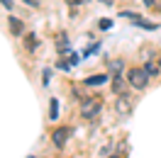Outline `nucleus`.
I'll return each instance as SVG.
<instances>
[{
	"label": "nucleus",
	"mask_w": 161,
	"mask_h": 158,
	"mask_svg": "<svg viewBox=\"0 0 161 158\" xmlns=\"http://www.w3.org/2000/svg\"><path fill=\"white\" fill-rule=\"evenodd\" d=\"M69 134H71V129H69V127H59L56 131H54V144L61 148L66 141H69Z\"/></svg>",
	"instance_id": "423d86ee"
},
{
	"label": "nucleus",
	"mask_w": 161,
	"mask_h": 158,
	"mask_svg": "<svg viewBox=\"0 0 161 158\" xmlns=\"http://www.w3.org/2000/svg\"><path fill=\"white\" fill-rule=\"evenodd\" d=\"M132 24H137V27H144V29H156V27H159V24H154V22H147L144 20V17H137V20H132Z\"/></svg>",
	"instance_id": "1a4fd4ad"
},
{
	"label": "nucleus",
	"mask_w": 161,
	"mask_h": 158,
	"mask_svg": "<svg viewBox=\"0 0 161 158\" xmlns=\"http://www.w3.org/2000/svg\"><path fill=\"white\" fill-rule=\"evenodd\" d=\"M144 68H147V73H149L151 78H156V76H159V68H161V66H159V63H151V61H149V63H144Z\"/></svg>",
	"instance_id": "f8f14e48"
},
{
	"label": "nucleus",
	"mask_w": 161,
	"mask_h": 158,
	"mask_svg": "<svg viewBox=\"0 0 161 158\" xmlns=\"http://www.w3.org/2000/svg\"><path fill=\"white\" fill-rule=\"evenodd\" d=\"M112 78H115V80H112V90H115V92L120 95L122 90H125V83H122V78H120V76H112Z\"/></svg>",
	"instance_id": "ddd939ff"
},
{
	"label": "nucleus",
	"mask_w": 161,
	"mask_h": 158,
	"mask_svg": "<svg viewBox=\"0 0 161 158\" xmlns=\"http://www.w3.org/2000/svg\"><path fill=\"white\" fill-rule=\"evenodd\" d=\"M98 27H100V29H110V27H112V20H100V22H98Z\"/></svg>",
	"instance_id": "2eb2a0df"
},
{
	"label": "nucleus",
	"mask_w": 161,
	"mask_h": 158,
	"mask_svg": "<svg viewBox=\"0 0 161 158\" xmlns=\"http://www.w3.org/2000/svg\"><path fill=\"white\" fill-rule=\"evenodd\" d=\"M142 3H144L147 8H154V5H156V0H142Z\"/></svg>",
	"instance_id": "6ab92c4d"
},
{
	"label": "nucleus",
	"mask_w": 161,
	"mask_h": 158,
	"mask_svg": "<svg viewBox=\"0 0 161 158\" xmlns=\"http://www.w3.org/2000/svg\"><path fill=\"white\" fill-rule=\"evenodd\" d=\"M22 3H25V5H30V8H39V3H37V0H22Z\"/></svg>",
	"instance_id": "a211bd4d"
},
{
	"label": "nucleus",
	"mask_w": 161,
	"mask_h": 158,
	"mask_svg": "<svg viewBox=\"0 0 161 158\" xmlns=\"http://www.w3.org/2000/svg\"><path fill=\"white\" fill-rule=\"evenodd\" d=\"M120 17H127V20H137L139 15H137V12H132V10H122V12H120Z\"/></svg>",
	"instance_id": "4468645a"
},
{
	"label": "nucleus",
	"mask_w": 161,
	"mask_h": 158,
	"mask_svg": "<svg viewBox=\"0 0 161 158\" xmlns=\"http://www.w3.org/2000/svg\"><path fill=\"white\" fill-rule=\"evenodd\" d=\"M0 5H3L5 10H12V8H15V3H12V0H0Z\"/></svg>",
	"instance_id": "f3484780"
},
{
	"label": "nucleus",
	"mask_w": 161,
	"mask_h": 158,
	"mask_svg": "<svg viewBox=\"0 0 161 158\" xmlns=\"http://www.w3.org/2000/svg\"><path fill=\"white\" fill-rule=\"evenodd\" d=\"M30 158H34V156H30Z\"/></svg>",
	"instance_id": "b1692460"
},
{
	"label": "nucleus",
	"mask_w": 161,
	"mask_h": 158,
	"mask_svg": "<svg viewBox=\"0 0 161 158\" xmlns=\"http://www.w3.org/2000/svg\"><path fill=\"white\" fill-rule=\"evenodd\" d=\"M56 49H59V51H71V44H69V39H66V34H61V37H59Z\"/></svg>",
	"instance_id": "9b49d317"
},
{
	"label": "nucleus",
	"mask_w": 161,
	"mask_h": 158,
	"mask_svg": "<svg viewBox=\"0 0 161 158\" xmlns=\"http://www.w3.org/2000/svg\"><path fill=\"white\" fill-rule=\"evenodd\" d=\"M112 158H120V156H112Z\"/></svg>",
	"instance_id": "4be33fe9"
},
{
	"label": "nucleus",
	"mask_w": 161,
	"mask_h": 158,
	"mask_svg": "<svg viewBox=\"0 0 161 158\" xmlns=\"http://www.w3.org/2000/svg\"><path fill=\"white\" fill-rule=\"evenodd\" d=\"M56 68H59V71H69V68H71V63H66V61H61V59H59V61H56Z\"/></svg>",
	"instance_id": "dca6fc26"
},
{
	"label": "nucleus",
	"mask_w": 161,
	"mask_h": 158,
	"mask_svg": "<svg viewBox=\"0 0 161 158\" xmlns=\"http://www.w3.org/2000/svg\"><path fill=\"white\" fill-rule=\"evenodd\" d=\"M37 44H39L37 34H27V37H25V46H27L30 51H34V49H37Z\"/></svg>",
	"instance_id": "9d476101"
},
{
	"label": "nucleus",
	"mask_w": 161,
	"mask_h": 158,
	"mask_svg": "<svg viewBox=\"0 0 161 158\" xmlns=\"http://www.w3.org/2000/svg\"><path fill=\"white\" fill-rule=\"evenodd\" d=\"M115 109L120 112L122 117H125V114H130V112H132V97L127 95V92H122L120 97H117V102H115Z\"/></svg>",
	"instance_id": "7ed1b4c3"
},
{
	"label": "nucleus",
	"mask_w": 161,
	"mask_h": 158,
	"mask_svg": "<svg viewBox=\"0 0 161 158\" xmlns=\"http://www.w3.org/2000/svg\"><path fill=\"white\" fill-rule=\"evenodd\" d=\"M88 3H91V0H78V5H88Z\"/></svg>",
	"instance_id": "412c9836"
},
{
	"label": "nucleus",
	"mask_w": 161,
	"mask_h": 158,
	"mask_svg": "<svg viewBox=\"0 0 161 158\" xmlns=\"http://www.w3.org/2000/svg\"><path fill=\"white\" fill-rule=\"evenodd\" d=\"M100 109H103V100H98V97H86L83 102H80V117L93 119V117H98V114H100Z\"/></svg>",
	"instance_id": "f03ea898"
},
{
	"label": "nucleus",
	"mask_w": 161,
	"mask_h": 158,
	"mask_svg": "<svg viewBox=\"0 0 161 158\" xmlns=\"http://www.w3.org/2000/svg\"><path fill=\"white\" fill-rule=\"evenodd\" d=\"M49 119H54V122L59 119V100L56 97L49 100Z\"/></svg>",
	"instance_id": "6e6552de"
},
{
	"label": "nucleus",
	"mask_w": 161,
	"mask_h": 158,
	"mask_svg": "<svg viewBox=\"0 0 161 158\" xmlns=\"http://www.w3.org/2000/svg\"><path fill=\"white\" fill-rule=\"evenodd\" d=\"M110 80V73H95V76H88V78L83 80V85H88V88H98V85H105Z\"/></svg>",
	"instance_id": "20e7f679"
},
{
	"label": "nucleus",
	"mask_w": 161,
	"mask_h": 158,
	"mask_svg": "<svg viewBox=\"0 0 161 158\" xmlns=\"http://www.w3.org/2000/svg\"><path fill=\"white\" fill-rule=\"evenodd\" d=\"M122 68H125L122 59H120V61H115V59H112V61H108V71H110L112 76H120V73H122Z\"/></svg>",
	"instance_id": "0eeeda50"
},
{
	"label": "nucleus",
	"mask_w": 161,
	"mask_h": 158,
	"mask_svg": "<svg viewBox=\"0 0 161 158\" xmlns=\"http://www.w3.org/2000/svg\"><path fill=\"white\" fill-rule=\"evenodd\" d=\"M149 73H147V68H144V66H134V68H130L127 71V80H130V85L132 88H139V90H144L147 88V85H149Z\"/></svg>",
	"instance_id": "f257e3e1"
},
{
	"label": "nucleus",
	"mask_w": 161,
	"mask_h": 158,
	"mask_svg": "<svg viewBox=\"0 0 161 158\" xmlns=\"http://www.w3.org/2000/svg\"><path fill=\"white\" fill-rule=\"evenodd\" d=\"M159 66H161V59H159Z\"/></svg>",
	"instance_id": "5701e85b"
},
{
	"label": "nucleus",
	"mask_w": 161,
	"mask_h": 158,
	"mask_svg": "<svg viewBox=\"0 0 161 158\" xmlns=\"http://www.w3.org/2000/svg\"><path fill=\"white\" fill-rule=\"evenodd\" d=\"M103 5H115V0H100Z\"/></svg>",
	"instance_id": "aec40b11"
},
{
	"label": "nucleus",
	"mask_w": 161,
	"mask_h": 158,
	"mask_svg": "<svg viewBox=\"0 0 161 158\" xmlns=\"http://www.w3.org/2000/svg\"><path fill=\"white\" fill-rule=\"evenodd\" d=\"M8 27H10L12 37H22V32H25V22H22L20 17L10 15V17H8Z\"/></svg>",
	"instance_id": "39448f33"
}]
</instances>
